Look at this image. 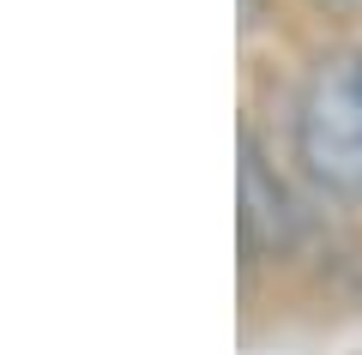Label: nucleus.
I'll list each match as a JSON object with an SVG mask.
<instances>
[{
  "label": "nucleus",
  "mask_w": 362,
  "mask_h": 355,
  "mask_svg": "<svg viewBox=\"0 0 362 355\" xmlns=\"http://www.w3.org/2000/svg\"><path fill=\"white\" fill-rule=\"evenodd\" d=\"M290 157L320 199L362 211V42L308 61L290 109Z\"/></svg>",
  "instance_id": "obj_1"
},
{
  "label": "nucleus",
  "mask_w": 362,
  "mask_h": 355,
  "mask_svg": "<svg viewBox=\"0 0 362 355\" xmlns=\"http://www.w3.org/2000/svg\"><path fill=\"white\" fill-rule=\"evenodd\" d=\"M314 235V211L290 175L272 163L254 127H242V163H235V241H242V265H278L296 259L302 241Z\"/></svg>",
  "instance_id": "obj_2"
},
{
  "label": "nucleus",
  "mask_w": 362,
  "mask_h": 355,
  "mask_svg": "<svg viewBox=\"0 0 362 355\" xmlns=\"http://www.w3.org/2000/svg\"><path fill=\"white\" fill-rule=\"evenodd\" d=\"M314 13H332V18H362V0H308Z\"/></svg>",
  "instance_id": "obj_3"
},
{
  "label": "nucleus",
  "mask_w": 362,
  "mask_h": 355,
  "mask_svg": "<svg viewBox=\"0 0 362 355\" xmlns=\"http://www.w3.org/2000/svg\"><path fill=\"white\" fill-rule=\"evenodd\" d=\"M266 6H272V0H242V30H259V25H266Z\"/></svg>",
  "instance_id": "obj_4"
}]
</instances>
